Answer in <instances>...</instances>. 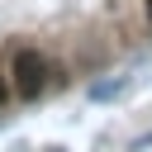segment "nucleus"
<instances>
[{"mask_svg":"<svg viewBox=\"0 0 152 152\" xmlns=\"http://www.w3.org/2000/svg\"><path fill=\"white\" fill-rule=\"evenodd\" d=\"M43 86H48V62H43L38 52H19V57H14V90H19L24 100H33Z\"/></svg>","mask_w":152,"mask_h":152,"instance_id":"f257e3e1","label":"nucleus"},{"mask_svg":"<svg viewBox=\"0 0 152 152\" xmlns=\"http://www.w3.org/2000/svg\"><path fill=\"white\" fill-rule=\"evenodd\" d=\"M128 86H133V76H119V81H95V86H90V100H119V95H128Z\"/></svg>","mask_w":152,"mask_h":152,"instance_id":"f03ea898","label":"nucleus"},{"mask_svg":"<svg viewBox=\"0 0 152 152\" xmlns=\"http://www.w3.org/2000/svg\"><path fill=\"white\" fill-rule=\"evenodd\" d=\"M147 14H152V0H147Z\"/></svg>","mask_w":152,"mask_h":152,"instance_id":"7ed1b4c3","label":"nucleus"}]
</instances>
